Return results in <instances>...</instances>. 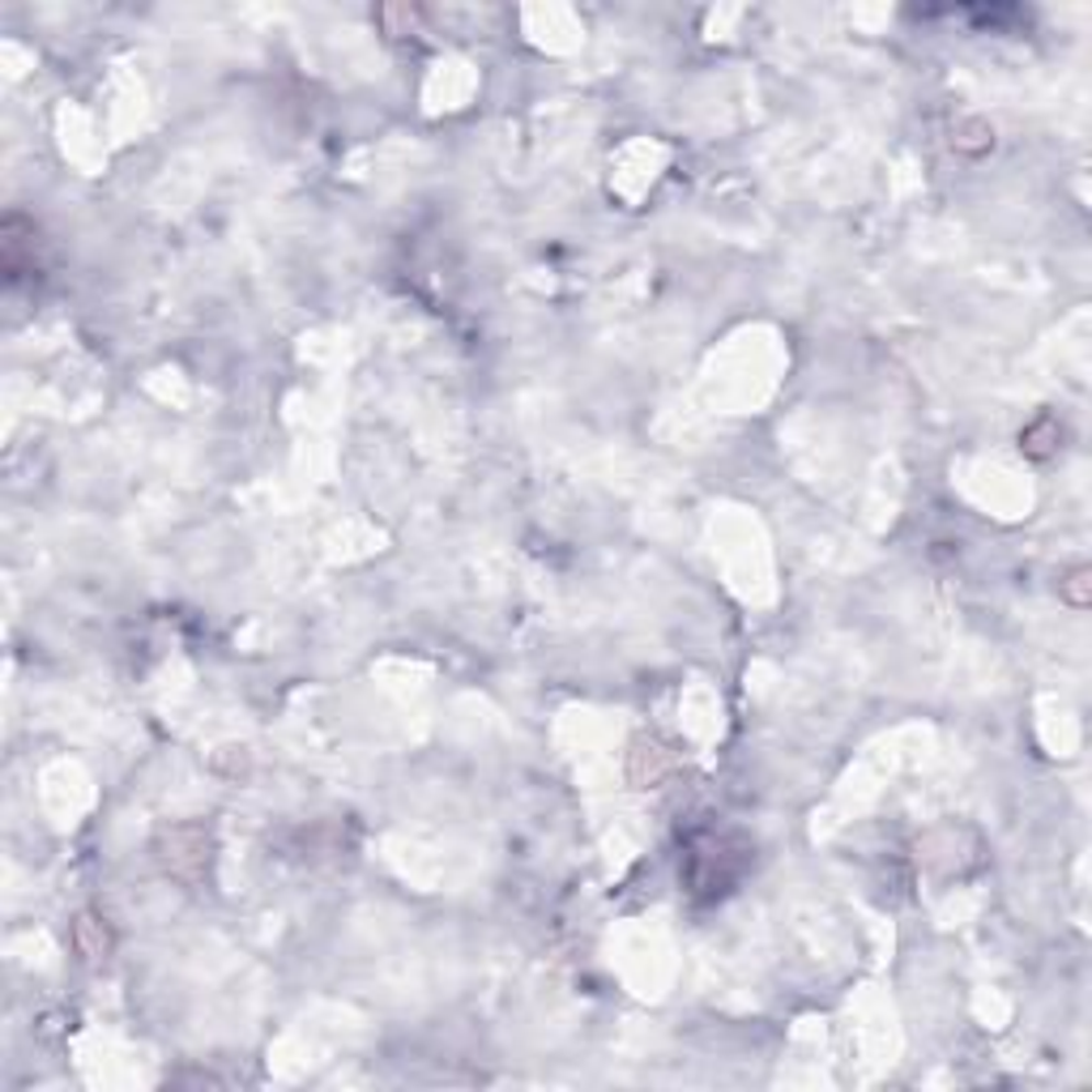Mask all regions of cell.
I'll list each match as a JSON object with an SVG mask.
<instances>
[{
	"label": "cell",
	"mask_w": 1092,
	"mask_h": 1092,
	"mask_svg": "<svg viewBox=\"0 0 1092 1092\" xmlns=\"http://www.w3.org/2000/svg\"><path fill=\"white\" fill-rule=\"evenodd\" d=\"M158 849H163L158 854L163 867L171 874H180V879H201L205 867H210V837L201 828H171Z\"/></svg>",
	"instance_id": "obj_1"
},
{
	"label": "cell",
	"mask_w": 1092,
	"mask_h": 1092,
	"mask_svg": "<svg viewBox=\"0 0 1092 1092\" xmlns=\"http://www.w3.org/2000/svg\"><path fill=\"white\" fill-rule=\"evenodd\" d=\"M670 768H675V756H670L666 743H657V738H636V743H632V756H627V777H632V785L654 790V785H661V781L670 777Z\"/></svg>",
	"instance_id": "obj_2"
},
{
	"label": "cell",
	"mask_w": 1092,
	"mask_h": 1092,
	"mask_svg": "<svg viewBox=\"0 0 1092 1092\" xmlns=\"http://www.w3.org/2000/svg\"><path fill=\"white\" fill-rule=\"evenodd\" d=\"M1058 444H1062V423H1058L1050 410H1041L1033 423H1024V432H1019V453L1028 457V461H1050L1058 453Z\"/></svg>",
	"instance_id": "obj_3"
},
{
	"label": "cell",
	"mask_w": 1092,
	"mask_h": 1092,
	"mask_svg": "<svg viewBox=\"0 0 1092 1092\" xmlns=\"http://www.w3.org/2000/svg\"><path fill=\"white\" fill-rule=\"evenodd\" d=\"M74 939H77V951L86 956V960H103L111 951V931L103 917H94V913H81L74 922Z\"/></svg>",
	"instance_id": "obj_4"
},
{
	"label": "cell",
	"mask_w": 1092,
	"mask_h": 1092,
	"mask_svg": "<svg viewBox=\"0 0 1092 1092\" xmlns=\"http://www.w3.org/2000/svg\"><path fill=\"white\" fill-rule=\"evenodd\" d=\"M951 146L960 149V154H969V158H982V154H990V146H994V124L982 120V115L960 120L956 133H951Z\"/></svg>",
	"instance_id": "obj_5"
},
{
	"label": "cell",
	"mask_w": 1092,
	"mask_h": 1092,
	"mask_svg": "<svg viewBox=\"0 0 1092 1092\" xmlns=\"http://www.w3.org/2000/svg\"><path fill=\"white\" fill-rule=\"evenodd\" d=\"M1058 598H1062L1071 611H1089V602H1092V568L1089 564H1076V568H1067V572H1062V581H1058Z\"/></svg>",
	"instance_id": "obj_6"
}]
</instances>
